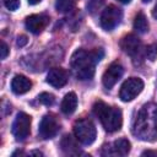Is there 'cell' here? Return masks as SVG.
Here are the masks:
<instances>
[{"instance_id": "9", "label": "cell", "mask_w": 157, "mask_h": 157, "mask_svg": "<svg viewBox=\"0 0 157 157\" xmlns=\"http://www.w3.org/2000/svg\"><path fill=\"white\" fill-rule=\"evenodd\" d=\"M124 74V67L120 63H113L108 66V69L104 71L102 76V82L105 88L110 90L123 76Z\"/></svg>"}, {"instance_id": "8", "label": "cell", "mask_w": 157, "mask_h": 157, "mask_svg": "<svg viewBox=\"0 0 157 157\" xmlns=\"http://www.w3.org/2000/svg\"><path fill=\"white\" fill-rule=\"evenodd\" d=\"M59 129H60L59 123L53 115H44L39 123L38 135H39V137H42L44 140L52 139L58 134Z\"/></svg>"}, {"instance_id": "6", "label": "cell", "mask_w": 157, "mask_h": 157, "mask_svg": "<svg viewBox=\"0 0 157 157\" xmlns=\"http://www.w3.org/2000/svg\"><path fill=\"white\" fill-rule=\"evenodd\" d=\"M121 18L123 11L114 5H109L103 10L101 15V26L105 31H112L120 23Z\"/></svg>"}, {"instance_id": "22", "label": "cell", "mask_w": 157, "mask_h": 157, "mask_svg": "<svg viewBox=\"0 0 157 157\" xmlns=\"http://www.w3.org/2000/svg\"><path fill=\"white\" fill-rule=\"evenodd\" d=\"M4 4H5V6H6L9 10L15 11V10H17L18 6H20V0H4Z\"/></svg>"}, {"instance_id": "1", "label": "cell", "mask_w": 157, "mask_h": 157, "mask_svg": "<svg viewBox=\"0 0 157 157\" xmlns=\"http://www.w3.org/2000/svg\"><path fill=\"white\" fill-rule=\"evenodd\" d=\"M104 56V52L101 48L93 50L77 49L71 56V69L77 80H91L94 75V67L98 61Z\"/></svg>"}, {"instance_id": "5", "label": "cell", "mask_w": 157, "mask_h": 157, "mask_svg": "<svg viewBox=\"0 0 157 157\" xmlns=\"http://www.w3.org/2000/svg\"><path fill=\"white\" fill-rule=\"evenodd\" d=\"M144 88V81L140 77H130L120 87L119 97L123 102H130L136 98Z\"/></svg>"}, {"instance_id": "25", "label": "cell", "mask_w": 157, "mask_h": 157, "mask_svg": "<svg viewBox=\"0 0 157 157\" xmlns=\"http://www.w3.org/2000/svg\"><path fill=\"white\" fill-rule=\"evenodd\" d=\"M142 156H157V151H151V150H146L142 152Z\"/></svg>"}, {"instance_id": "21", "label": "cell", "mask_w": 157, "mask_h": 157, "mask_svg": "<svg viewBox=\"0 0 157 157\" xmlns=\"http://www.w3.org/2000/svg\"><path fill=\"white\" fill-rule=\"evenodd\" d=\"M105 0H90L87 4V9L91 13H94L96 11H98L99 9H102V6L104 5Z\"/></svg>"}, {"instance_id": "16", "label": "cell", "mask_w": 157, "mask_h": 157, "mask_svg": "<svg viewBox=\"0 0 157 157\" xmlns=\"http://www.w3.org/2000/svg\"><path fill=\"white\" fill-rule=\"evenodd\" d=\"M77 140V139H76ZM76 140L71 136V135H64L60 145H61V148L65 153L67 155H75V153H78V148H77V144H76Z\"/></svg>"}, {"instance_id": "13", "label": "cell", "mask_w": 157, "mask_h": 157, "mask_svg": "<svg viewBox=\"0 0 157 157\" xmlns=\"http://www.w3.org/2000/svg\"><path fill=\"white\" fill-rule=\"evenodd\" d=\"M67 80H69V75L66 70L61 67H53L49 70L47 75V82L55 88H60L65 86L67 83Z\"/></svg>"}, {"instance_id": "18", "label": "cell", "mask_w": 157, "mask_h": 157, "mask_svg": "<svg viewBox=\"0 0 157 157\" xmlns=\"http://www.w3.org/2000/svg\"><path fill=\"white\" fill-rule=\"evenodd\" d=\"M55 9L58 12L69 13L75 9V0H56Z\"/></svg>"}, {"instance_id": "12", "label": "cell", "mask_w": 157, "mask_h": 157, "mask_svg": "<svg viewBox=\"0 0 157 157\" xmlns=\"http://www.w3.org/2000/svg\"><path fill=\"white\" fill-rule=\"evenodd\" d=\"M49 23V17L47 15H43V13H39V15H31L26 18V28L31 32V33H34V34H38L40 33L45 27Z\"/></svg>"}, {"instance_id": "27", "label": "cell", "mask_w": 157, "mask_h": 157, "mask_svg": "<svg viewBox=\"0 0 157 157\" xmlns=\"http://www.w3.org/2000/svg\"><path fill=\"white\" fill-rule=\"evenodd\" d=\"M42 0H28V4L29 5H36V4H38V2H40Z\"/></svg>"}, {"instance_id": "28", "label": "cell", "mask_w": 157, "mask_h": 157, "mask_svg": "<svg viewBox=\"0 0 157 157\" xmlns=\"http://www.w3.org/2000/svg\"><path fill=\"white\" fill-rule=\"evenodd\" d=\"M31 155H38V156H43V153H42V152H39V151H32V152H31Z\"/></svg>"}, {"instance_id": "26", "label": "cell", "mask_w": 157, "mask_h": 157, "mask_svg": "<svg viewBox=\"0 0 157 157\" xmlns=\"http://www.w3.org/2000/svg\"><path fill=\"white\" fill-rule=\"evenodd\" d=\"M152 16L157 20V4H156V6L153 7V10H152Z\"/></svg>"}, {"instance_id": "10", "label": "cell", "mask_w": 157, "mask_h": 157, "mask_svg": "<svg viewBox=\"0 0 157 157\" xmlns=\"http://www.w3.org/2000/svg\"><path fill=\"white\" fill-rule=\"evenodd\" d=\"M130 142L126 139H119L107 145L102 150L103 156H126L130 152Z\"/></svg>"}, {"instance_id": "4", "label": "cell", "mask_w": 157, "mask_h": 157, "mask_svg": "<svg viewBox=\"0 0 157 157\" xmlns=\"http://www.w3.org/2000/svg\"><path fill=\"white\" fill-rule=\"evenodd\" d=\"M74 132L77 139L83 145H91L97 136L96 126L90 119H78L74 124Z\"/></svg>"}, {"instance_id": "3", "label": "cell", "mask_w": 157, "mask_h": 157, "mask_svg": "<svg viewBox=\"0 0 157 157\" xmlns=\"http://www.w3.org/2000/svg\"><path fill=\"white\" fill-rule=\"evenodd\" d=\"M93 114L99 119L104 130L108 132L118 131L121 128L123 114L117 107H110L102 101H97L93 104Z\"/></svg>"}, {"instance_id": "24", "label": "cell", "mask_w": 157, "mask_h": 157, "mask_svg": "<svg viewBox=\"0 0 157 157\" xmlns=\"http://www.w3.org/2000/svg\"><path fill=\"white\" fill-rule=\"evenodd\" d=\"M27 42H28V39H27L26 36H20V37L17 38V45H18V47H23V45H26Z\"/></svg>"}, {"instance_id": "11", "label": "cell", "mask_w": 157, "mask_h": 157, "mask_svg": "<svg viewBox=\"0 0 157 157\" xmlns=\"http://www.w3.org/2000/svg\"><path fill=\"white\" fill-rule=\"evenodd\" d=\"M141 47H142L141 40L134 34L124 36L120 40V48L123 49V52L132 58H136L137 55H140Z\"/></svg>"}, {"instance_id": "7", "label": "cell", "mask_w": 157, "mask_h": 157, "mask_svg": "<svg viewBox=\"0 0 157 157\" xmlns=\"http://www.w3.org/2000/svg\"><path fill=\"white\" fill-rule=\"evenodd\" d=\"M11 131L16 140H25L31 131V117L23 112L18 113L12 123Z\"/></svg>"}, {"instance_id": "17", "label": "cell", "mask_w": 157, "mask_h": 157, "mask_svg": "<svg viewBox=\"0 0 157 157\" xmlns=\"http://www.w3.org/2000/svg\"><path fill=\"white\" fill-rule=\"evenodd\" d=\"M134 29L139 33H146L148 31V22L144 12H137L134 18Z\"/></svg>"}, {"instance_id": "30", "label": "cell", "mask_w": 157, "mask_h": 157, "mask_svg": "<svg viewBox=\"0 0 157 157\" xmlns=\"http://www.w3.org/2000/svg\"><path fill=\"white\" fill-rule=\"evenodd\" d=\"M144 2H148V1H151V0H142Z\"/></svg>"}, {"instance_id": "29", "label": "cell", "mask_w": 157, "mask_h": 157, "mask_svg": "<svg viewBox=\"0 0 157 157\" xmlns=\"http://www.w3.org/2000/svg\"><path fill=\"white\" fill-rule=\"evenodd\" d=\"M119 1H120V2H123V4H129L131 0H119Z\"/></svg>"}, {"instance_id": "15", "label": "cell", "mask_w": 157, "mask_h": 157, "mask_svg": "<svg viewBox=\"0 0 157 157\" xmlns=\"http://www.w3.org/2000/svg\"><path fill=\"white\" fill-rule=\"evenodd\" d=\"M76 108H77V97L74 92H69L67 94H65L64 99L61 101L60 109L64 114L70 115L76 110Z\"/></svg>"}, {"instance_id": "14", "label": "cell", "mask_w": 157, "mask_h": 157, "mask_svg": "<svg viewBox=\"0 0 157 157\" xmlns=\"http://www.w3.org/2000/svg\"><path fill=\"white\" fill-rule=\"evenodd\" d=\"M32 87V82L23 75H16L11 81V90L15 94H23Z\"/></svg>"}, {"instance_id": "23", "label": "cell", "mask_w": 157, "mask_h": 157, "mask_svg": "<svg viewBox=\"0 0 157 157\" xmlns=\"http://www.w3.org/2000/svg\"><path fill=\"white\" fill-rule=\"evenodd\" d=\"M7 55H9V47H7V44L2 40V42H1V59H2V60L6 59Z\"/></svg>"}, {"instance_id": "20", "label": "cell", "mask_w": 157, "mask_h": 157, "mask_svg": "<svg viewBox=\"0 0 157 157\" xmlns=\"http://www.w3.org/2000/svg\"><path fill=\"white\" fill-rule=\"evenodd\" d=\"M145 55H146V58L148 60L155 61L157 59V44L153 43V44L147 45L146 49H145Z\"/></svg>"}, {"instance_id": "2", "label": "cell", "mask_w": 157, "mask_h": 157, "mask_svg": "<svg viewBox=\"0 0 157 157\" xmlns=\"http://www.w3.org/2000/svg\"><path fill=\"white\" fill-rule=\"evenodd\" d=\"M134 134L144 141H155L157 139V105L147 103L137 113L134 123Z\"/></svg>"}, {"instance_id": "19", "label": "cell", "mask_w": 157, "mask_h": 157, "mask_svg": "<svg viewBox=\"0 0 157 157\" xmlns=\"http://www.w3.org/2000/svg\"><path fill=\"white\" fill-rule=\"evenodd\" d=\"M38 99L44 105H53V103L55 101V97L52 93H49V92H43V93H40L38 96Z\"/></svg>"}]
</instances>
